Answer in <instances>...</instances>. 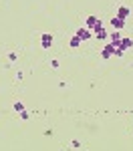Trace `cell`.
<instances>
[{"label": "cell", "instance_id": "obj_6", "mask_svg": "<svg viewBox=\"0 0 133 151\" xmlns=\"http://www.w3.org/2000/svg\"><path fill=\"white\" fill-rule=\"evenodd\" d=\"M129 14H131V10H129L127 6H121L119 10H117V14H115V16H119V18H123V20H125V18H127Z\"/></svg>", "mask_w": 133, "mask_h": 151}, {"label": "cell", "instance_id": "obj_5", "mask_svg": "<svg viewBox=\"0 0 133 151\" xmlns=\"http://www.w3.org/2000/svg\"><path fill=\"white\" fill-rule=\"evenodd\" d=\"M119 48H123V50L133 48V40H131V38H121V40H119Z\"/></svg>", "mask_w": 133, "mask_h": 151}, {"label": "cell", "instance_id": "obj_9", "mask_svg": "<svg viewBox=\"0 0 133 151\" xmlns=\"http://www.w3.org/2000/svg\"><path fill=\"white\" fill-rule=\"evenodd\" d=\"M71 47H73V48H79V47H81V38H79L77 35L71 38Z\"/></svg>", "mask_w": 133, "mask_h": 151}, {"label": "cell", "instance_id": "obj_10", "mask_svg": "<svg viewBox=\"0 0 133 151\" xmlns=\"http://www.w3.org/2000/svg\"><path fill=\"white\" fill-rule=\"evenodd\" d=\"M14 109H16V111H18V113H20V111H22L24 107H22V103H14Z\"/></svg>", "mask_w": 133, "mask_h": 151}, {"label": "cell", "instance_id": "obj_11", "mask_svg": "<svg viewBox=\"0 0 133 151\" xmlns=\"http://www.w3.org/2000/svg\"><path fill=\"white\" fill-rule=\"evenodd\" d=\"M20 119H28V113H26L24 109H22V111H20Z\"/></svg>", "mask_w": 133, "mask_h": 151}, {"label": "cell", "instance_id": "obj_4", "mask_svg": "<svg viewBox=\"0 0 133 151\" xmlns=\"http://www.w3.org/2000/svg\"><path fill=\"white\" fill-rule=\"evenodd\" d=\"M40 42H42V48H50V45H52V36H50V32H45L42 38H40Z\"/></svg>", "mask_w": 133, "mask_h": 151}, {"label": "cell", "instance_id": "obj_8", "mask_svg": "<svg viewBox=\"0 0 133 151\" xmlns=\"http://www.w3.org/2000/svg\"><path fill=\"white\" fill-rule=\"evenodd\" d=\"M109 38H111V42L119 45V40H121V32H111V35H109Z\"/></svg>", "mask_w": 133, "mask_h": 151}, {"label": "cell", "instance_id": "obj_1", "mask_svg": "<svg viewBox=\"0 0 133 151\" xmlns=\"http://www.w3.org/2000/svg\"><path fill=\"white\" fill-rule=\"evenodd\" d=\"M93 36L99 38V40H103V38L107 36V32H105V28H103V22H101V20L95 24V28H93Z\"/></svg>", "mask_w": 133, "mask_h": 151}, {"label": "cell", "instance_id": "obj_3", "mask_svg": "<svg viewBox=\"0 0 133 151\" xmlns=\"http://www.w3.org/2000/svg\"><path fill=\"white\" fill-rule=\"evenodd\" d=\"M111 24H113V28H115V30H121V28L125 26V20L119 18V16H113V18H111Z\"/></svg>", "mask_w": 133, "mask_h": 151}, {"label": "cell", "instance_id": "obj_2", "mask_svg": "<svg viewBox=\"0 0 133 151\" xmlns=\"http://www.w3.org/2000/svg\"><path fill=\"white\" fill-rule=\"evenodd\" d=\"M77 36H79L81 40H89V38L93 36V30H89V28H79V30H77Z\"/></svg>", "mask_w": 133, "mask_h": 151}, {"label": "cell", "instance_id": "obj_7", "mask_svg": "<svg viewBox=\"0 0 133 151\" xmlns=\"http://www.w3.org/2000/svg\"><path fill=\"white\" fill-rule=\"evenodd\" d=\"M97 22H99V16H87V28L89 30H93Z\"/></svg>", "mask_w": 133, "mask_h": 151}]
</instances>
